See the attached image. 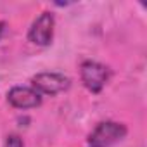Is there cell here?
Returning a JSON list of instances; mask_svg holds the SVG:
<instances>
[{"instance_id":"5b68a950","label":"cell","mask_w":147,"mask_h":147,"mask_svg":"<svg viewBox=\"0 0 147 147\" xmlns=\"http://www.w3.org/2000/svg\"><path fill=\"white\" fill-rule=\"evenodd\" d=\"M7 100L18 109H33L42 104V95L31 87H14L9 90Z\"/></svg>"},{"instance_id":"3957f363","label":"cell","mask_w":147,"mask_h":147,"mask_svg":"<svg viewBox=\"0 0 147 147\" xmlns=\"http://www.w3.org/2000/svg\"><path fill=\"white\" fill-rule=\"evenodd\" d=\"M31 88H35L40 95H57L69 88L71 80L61 73H38L31 78Z\"/></svg>"},{"instance_id":"6da1fadb","label":"cell","mask_w":147,"mask_h":147,"mask_svg":"<svg viewBox=\"0 0 147 147\" xmlns=\"http://www.w3.org/2000/svg\"><path fill=\"white\" fill-rule=\"evenodd\" d=\"M126 135V126L116 121H102L88 135V147H111L123 140Z\"/></svg>"},{"instance_id":"52a82bcc","label":"cell","mask_w":147,"mask_h":147,"mask_svg":"<svg viewBox=\"0 0 147 147\" xmlns=\"http://www.w3.org/2000/svg\"><path fill=\"white\" fill-rule=\"evenodd\" d=\"M4 30H5V23L0 21V38H2V35H4Z\"/></svg>"},{"instance_id":"277c9868","label":"cell","mask_w":147,"mask_h":147,"mask_svg":"<svg viewBox=\"0 0 147 147\" xmlns=\"http://www.w3.org/2000/svg\"><path fill=\"white\" fill-rule=\"evenodd\" d=\"M54 14L52 12H42L31 24L30 31H28V40L35 45L40 47H47L52 42L54 36Z\"/></svg>"},{"instance_id":"7a4b0ae2","label":"cell","mask_w":147,"mask_h":147,"mask_svg":"<svg viewBox=\"0 0 147 147\" xmlns=\"http://www.w3.org/2000/svg\"><path fill=\"white\" fill-rule=\"evenodd\" d=\"M109 75H111L109 67H106L104 64L95 62V61H85L80 67L82 83L92 94H99L104 88V85L109 80Z\"/></svg>"},{"instance_id":"8992f818","label":"cell","mask_w":147,"mask_h":147,"mask_svg":"<svg viewBox=\"0 0 147 147\" xmlns=\"http://www.w3.org/2000/svg\"><path fill=\"white\" fill-rule=\"evenodd\" d=\"M4 147H24V144H23V138L21 137H18V135H9L7 138H5V145Z\"/></svg>"}]
</instances>
